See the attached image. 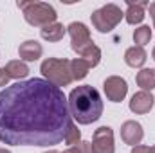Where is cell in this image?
I'll list each match as a JSON object with an SVG mask.
<instances>
[{
	"label": "cell",
	"instance_id": "6da1fadb",
	"mask_svg": "<svg viewBox=\"0 0 155 153\" xmlns=\"http://www.w3.org/2000/svg\"><path fill=\"white\" fill-rule=\"evenodd\" d=\"M72 117L61 88L33 77L0 92V141L9 146H56Z\"/></svg>",
	"mask_w": 155,
	"mask_h": 153
},
{
	"label": "cell",
	"instance_id": "7a4b0ae2",
	"mask_svg": "<svg viewBox=\"0 0 155 153\" xmlns=\"http://www.w3.org/2000/svg\"><path fill=\"white\" fill-rule=\"evenodd\" d=\"M67 103L71 117L79 124H92L103 115V99L92 85L76 86L69 94Z\"/></svg>",
	"mask_w": 155,
	"mask_h": 153
},
{
	"label": "cell",
	"instance_id": "3957f363",
	"mask_svg": "<svg viewBox=\"0 0 155 153\" xmlns=\"http://www.w3.org/2000/svg\"><path fill=\"white\" fill-rule=\"evenodd\" d=\"M16 5L22 9L24 18L33 27H45L56 22V9L47 2H33V0H18Z\"/></svg>",
	"mask_w": 155,
	"mask_h": 153
},
{
	"label": "cell",
	"instance_id": "277c9868",
	"mask_svg": "<svg viewBox=\"0 0 155 153\" xmlns=\"http://www.w3.org/2000/svg\"><path fill=\"white\" fill-rule=\"evenodd\" d=\"M40 72L43 74L45 81L52 83L54 86H69L72 83L71 74V61L69 60H60V58H47L40 65Z\"/></svg>",
	"mask_w": 155,
	"mask_h": 153
},
{
	"label": "cell",
	"instance_id": "5b68a950",
	"mask_svg": "<svg viewBox=\"0 0 155 153\" xmlns=\"http://www.w3.org/2000/svg\"><path fill=\"white\" fill-rule=\"evenodd\" d=\"M124 13L121 11V7L116 4H107L99 9H96L92 15H90V20H92V25L94 29H97L99 33H110L114 31L119 22L123 20Z\"/></svg>",
	"mask_w": 155,
	"mask_h": 153
},
{
	"label": "cell",
	"instance_id": "8992f818",
	"mask_svg": "<svg viewBox=\"0 0 155 153\" xmlns=\"http://www.w3.org/2000/svg\"><path fill=\"white\" fill-rule=\"evenodd\" d=\"M92 151L94 153H116L114 132L110 126H101L94 132L92 137Z\"/></svg>",
	"mask_w": 155,
	"mask_h": 153
},
{
	"label": "cell",
	"instance_id": "52a82bcc",
	"mask_svg": "<svg viewBox=\"0 0 155 153\" xmlns=\"http://www.w3.org/2000/svg\"><path fill=\"white\" fill-rule=\"evenodd\" d=\"M103 90H105V96H107L108 101L121 103L126 97V94H128V83L121 76H110V77L105 79Z\"/></svg>",
	"mask_w": 155,
	"mask_h": 153
},
{
	"label": "cell",
	"instance_id": "ba28073f",
	"mask_svg": "<svg viewBox=\"0 0 155 153\" xmlns=\"http://www.w3.org/2000/svg\"><path fill=\"white\" fill-rule=\"evenodd\" d=\"M67 31L71 34V47L76 52H79L81 49H85L87 45L92 43V40H90V29L85 24H81V22H72L67 27Z\"/></svg>",
	"mask_w": 155,
	"mask_h": 153
},
{
	"label": "cell",
	"instance_id": "9c48e42d",
	"mask_svg": "<svg viewBox=\"0 0 155 153\" xmlns=\"http://www.w3.org/2000/svg\"><path fill=\"white\" fill-rule=\"evenodd\" d=\"M144 137V130L137 121H124L121 126V139L128 146H139Z\"/></svg>",
	"mask_w": 155,
	"mask_h": 153
},
{
	"label": "cell",
	"instance_id": "30bf717a",
	"mask_svg": "<svg viewBox=\"0 0 155 153\" xmlns=\"http://www.w3.org/2000/svg\"><path fill=\"white\" fill-rule=\"evenodd\" d=\"M153 103H155V97L150 94V92H135L130 99V110L137 115H143V114H148L152 108H153Z\"/></svg>",
	"mask_w": 155,
	"mask_h": 153
},
{
	"label": "cell",
	"instance_id": "8fae6325",
	"mask_svg": "<svg viewBox=\"0 0 155 153\" xmlns=\"http://www.w3.org/2000/svg\"><path fill=\"white\" fill-rule=\"evenodd\" d=\"M18 54L22 61H36L43 54V47L36 40H25L24 43H20L18 47Z\"/></svg>",
	"mask_w": 155,
	"mask_h": 153
},
{
	"label": "cell",
	"instance_id": "7c38bea8",
	"mask_svg": "<svg viewBox=\"0 0 155 153\" xmlns=\"http://www.w3.org/2000/svg\"><path fill=\"white\" fill-rule=\"evenodd\" d=\"M126 5H128V9L124 13L126 22L130 25H137V24H141L144 20V16H146L144 7L150 5V2H146V0H143V2H126Z\"/></svg>",
	"mask_w": 155,
	"mask_h": 153
},
{
	"label": "cell",
	"instance_id": "4fadbf2b",
	"mask_svg": "<svg viewBox=\"0 0 155 153\" xmlns=\"http://www.w3.org/2000/svg\"><path fill=\"white\" fill-rule=\"evenodd\" d=\"M146 58H148L146 50L143 47H137V45L126 49V52H124V63L132 69H141L146 63Z\"/></svg>",
	"mask_w": 155,
	"mask_h": 153
},
{
	"label": "cell",
	"instance_id": "5bb4252c",
	"mask_svg": "<svg viewBox=\"0 0 155 153\" xmlns=\"http://www.w3.org/2000/svg\"><path fill=\"white\" fill-rule=\"evenodd\" d=\"M4 69H5V72H7L9 79L24 81L25 77L29 76V67H27L25 61H22V60H13V61H9Z\"/></svg>",
	"mask_w": 155,
	"mask_h": 153
},
{
	"label": "cell",
	"instance_id": "9a60e30c",
	"mask_svg": "<svg viewBox=\"0 0 155 153\" xmlns=\"http://www.w3.org/2000/svg\"><path fill=\"white\" fill-rule=\"evenodd\" d=\"M65 33H67V27H63V24H58V22L40 29V34L45 41H60V40H63Z\"/></svg>",
	"mask_w": 155,
	"mask_h": 153
},
{
	"label": "cell",
	"instance_id": "2e32d148",
	"mask_svg": "<svg viewBox=\"0 0 155 153\" xmlns=\"http://www.w3.org/2000/svg\"><path fill=\"white\" fill-rule=\"evenodd\" d=\"M78 54H79V56H81V60L88 65V69L97 67V65H99V61H101V49H99L97 45H94V43L87 45V47H85V49H81Z\"/></svg>",
	"mask_w": 155,
	"mask_h": 153
},
{
	"label": "cell",
	"instance_id": "e0dca14e",
	"mask_svg": "<svg viewBox=\"0 0 155 153\" xmlns=\"http://www.w3.org/2000/svg\"><path fill=\"white\" fill-rule=\"evenodd\" d=\"M137 85L144 92H152L155 88V69H141L135 77Z\"/></svg>",
	"mask_w": 155,
	"mask_h": 153
},
{
	"label": "cell",
	"instance_id": "ac0fdd59",
	"mask_svg": "<svg viewBox=\"0 0 155 153\" xmlns=\"http://www.w3.org/2000/svg\"><path fill=\"white\" fill-rule=\"evenodd\" d=\"M88 65L81 60V58H76L71 61V74H72V81H81L85 79L87 74H88Z\"/></svg>",
	"mask_w": 155,
	"mask_h": 153
},
{
	"label": "cell",
	"instance_id": "d6986e66",
	"mask_svg": "<svg viewBox=\"0 0 155 153\" xmlns=\"http://www.w3.org/2000/svg\"><path fill=\"white\" fill-rule=\"evenodd\" d=\"M152 40V27L150 25H141L134 31V41L137 43V47H144L146 43H150Z\"/></svg>",
	"mask_w": 155,
	"mask_h": 153
},
{
	"label": "cell",
	"instance_id": "ffe728a7",
	"mask_svg": "<svg viewBox=\"0 0 155 153\" xmlns=\"http://www.w3.org/2000/svg\"><path fill=\"white\" fill-rule=\"evenodd\" d=\"M65 144H69V146H76L81 142V132L78 130V126L72 122L71 126H69V130H67V133H65Z\"/></svg>",
	"mask_w": 155,
	"mask_h": 153
},
{
	"label": "cell",
	"instance_id": "44dd1931",
	"mask_svg": "<svg viewBox=\"0 0 155 153\" xmlns=\"http://www.w3.org/2000/svg\"><path fill=\"white\" fill-rule=\"evenodd\" d=\"M78 148H79L81 153H94L92 151V142H88V141H81V142L78 144Z\"/></svg>",
	"mask_w": 155,
	"mask_h": 153
},
{
	"label": "cell",
	"instance_id": "7402d4cb",
	"mask_svg": "<svg viewBox=\"0 0 155 153\" xmlns=\"http://www.w3.org/2000/svg\"><path fill=\"white\" fill-rule=\"evenodd\" d=\"M7 83H9V76H7L5 69H0V88L2 86H7Z\"/></svg>",
	"mask_w": 155,
	"mask_h": 153
},
{
	"label": "cell",
	"instance_id": "603a6c76",
	"mask_svg": "<svg viewBox=\"0 0 155 153\" xmlns=\"http://www.w3.org/2000/svg\"><path fill=\"white\" fill-rule=\"evenodd\" d=\"M132 153H150V148L139 144V146H134V148H132Z\"/></svg>",
	"mask_w": 155,
	"mask_h": 153
},
{
	"label": "cell",
	"instance_id": "cb8c5ba5",
	"mask_svg": "<svg viewBox=\"0 0 155 153\" xmlns=\"http://www.w3.org/2000/svg\"><path fill=\"white\" fill-rule=\"evenodd\" d=\"M148 11H150V16H152V20H153V24H155V2H152L148 5Z\"/></svg>",
	"mask_w": 155,
	"mask_h": 153
},
{
	"label": "cell",
	"instance_id": "d4e9b609",
	"mask_svg": "<svg viewBox=\"0 0 155 153\" xmlns=\"http://www.w3.org/2000/svg\"><path fill=\"white\" fill-rule=\"evenodd\" d=\"M63 153H81V151H79V148H78V144H76V146H71L69 150H65Z\"/></svg>",
	"mask_w": 155,
	"mask_h": 153
},
{
	"label": "cell",
	"instance_id": "484cf974",
	"mask_svg": "<svg viewBox=\"0 0 155 153\" xmlns=\"http://www.w3.org/2000/svg\"><path fill=\"white\" fill-rule=\"evenodd\" d=\"M0 153H11L9 150H4V148H0Z\"/></svg>",
	"mask_w": 155,
	"mask_h": 153
},
{
	"label": "cell",
	"instance_id": "4316f807",
	"mask_svg": "<svg viewBox=\"0 0 155 153\" xmlns=\"http://www.w3.org/2000/svg\"><path fill=\"white\" fill-rule=\"evenodd\" d=\"M150 153H155V146H152V148H150Z\"/></svg>",
	"mask_w": 155,
	"mask_h": 153
},
{
	"label": "cell",
	"instance_id": "83f0119b",
	"mask_svg": "<svg viewBox=\"0 0 155 153\" xmlns=\"http://www.w3.org/2000/svg\"><path fill=\"white\" fill-rule=\"evenodd\" d=\"M152 58H153V61H155V47H153V52H152Z\"/></svg>",
	"mask_w": 155,
	"mask_h": 153
},
{
	"label": "cell",
	"instance_id": "f1b7e54d",
	"mask_svg": "<svg viewBox=\"0 0 155 153\" xmlns=\"http://www.w3.org/2000/svg\"><path fill=\"white\" fill-rule=\"evenodd\" d=\"M43 153H58V151H54V150H51V151H43Z\"/></svg>",
	"mask_w": 155,
	"mask_h": 153
},
{
	"label": "cell",
	"instance_id": "f546056e",
	"mask_svg": "<svg viewBox=\"0 0 155 153\" xmlns=\"http://www.w3.org/2000/svg\"><path fill=\"white\" fill-rule=\"evenodd\" d=\"M153 29H155V24H153Z\"/></svg>",
	"mask_w": 155,
	"mask_h": 153
}]
</instances>
